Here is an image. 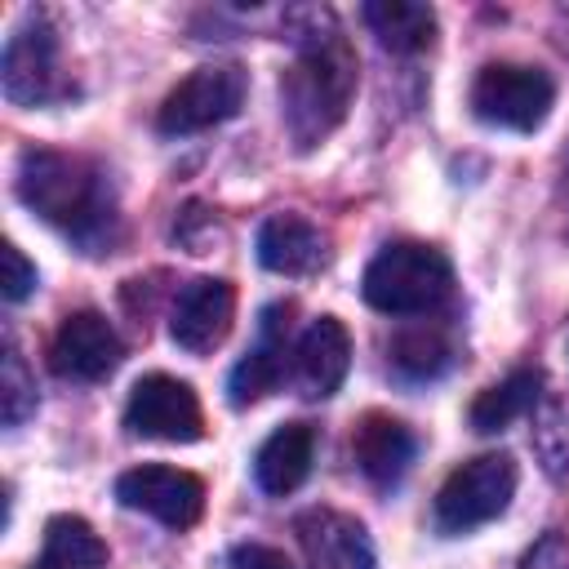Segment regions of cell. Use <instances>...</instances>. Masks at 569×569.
I'll return each mask as SVG.
<instances>
[{
    "mask_svg": "<svg viewBox=\"0 0 569 569\" xmlns=\"http://www.w3.org/2000/svg\"><path fill=\"white\" fill-rule=\"evenodd\" d=\"M231 320H236V289H231V280L200 276V280L182 284V293L173 302V316H169V333H173V342L182 351L204 356V351H213L227 338Z\"/></svg>",
    "mask_w": 569,
    "mask_h": 569,
    "instance_id": "obj_11",
    "label": "cell"
},
{
    "mask_svg": "<svg viewBox=\"0 0 569 569\" xmlns=\"http://www.w3.org/2000/svg\"><path fill=\"white\" fill-rule=\"evenodd\" d=\"M258 262L276 276H311L325 267V236L298 213H271L258 227Z\"/></svg>",
    "mask_w": 569,
    "mask_h": 569,
    "instance_id": "obj_16",
    "label": "cell"
},
{
    "mask_svg": "<svg viewBox=\"0 0 569 569\" xmlns=\"http://www.w3.org/2000/svg\"><path fill=\"white\" fill-rule=\"evenodd\" d=\"M551 102H556L551 76L529 62H489L471 84L476 120L511 133H533L551 116Z\"/></svg>",
    "mask_w": 569,
    "mask_h": 569,
    "instance_id": "obj_4",
    "label": "cell"
},
{
    "mask_svg": "<svg viewBox=\"0 0 569 569\" xmlns=\"http://www.w3.org/2000/svg\"><path fill=\"white\" fill-rule=\"evenodd\" d=\"M311 458H316V427L311 422H284L262 440V449L253 458V480L262 493L284 498L311 476Z\"/></svg>",
    "mask_w": 569,
    "mask_h": 569,
    "instance_id": "obj_17",
    "label": "cell"
},
{
    "mask_svg": "<svg viewBox=\"0 0 569 569\" xmlns=\"http://www.w3.org/2000/svg\"><path fill=\"white\" fill-rule=\"evenodd\" d=\"M289 31L302 44V53L280 80V107H284V129L293 147L311 151L342 124L356 98V53L342 40L329 9L289 13Z\"/></svg>",
    "mask_w": 569,
    "mask_h": 569,
    "instance_id": "obj_1",
    "label": "cell"
},
{
    "mask_svg": "<svg viewBox=\"0 0 569 569\" xmlns=\"http://www.w3.org/2000/svg\"><path fill=\"white\" fill-rule=\"evenodd\" d=\"M538 396H542V373L538 369H516V373H507L502 382H493V387H485L476 400H471V427L476 431H502V427H511L516 418H525L533 405H538Z\"/></svg>",
    "mask_w": 569,
    "mask_h": 569,
    "instance_id": "obj_19",
    "label": "cell"
},
{
    "mask_svg": "<svg viewBox=\"0 0 569 569\" xmlns=\"http://www.w3.org/2000/svg\"><path fill=\"white\" fill-rule=\"evenodd\" d=\"M244 89H249L244 67H236V62H204V67H196L187 80H178L164 93V102L156 111V129L169 133V138L213 129V124L231 120L244 107Z\"/></svg>",
    "mask_w": 569,
    "mask_h": 569,
    "instance_id": "obj_5",
    "label": "cell"
},
{
    "mask_svg": "<svg viewBox=\"0 0 569 569\" xmlns=\"http://www.w3.org/2000/svg\"><path fill=\"white\" fill-rule=\"evenodd\" d=\"M116 498L129 511H142L169 529H191L204 511V480L182 471V467H164V462H142L129 467L116 480Z\"/></svg>",
    "mask_w": 569,
    "mask_h": 569,
    "instance_id": "obj_8",
    "label": "cell"
},
{
    "mask_svg": "<svg viewBox=\"0 0 569 569\" xmlns=\"http://www.w3.org/2000/svg\"><path fill=\"white\" fill-rule=\"evenodd\" d=\"M453 360V347L440 329H405L391 338V369L405 378V382H427V378H440Z\"/></svg>",
    "mask_w": 569,
    "mask_h": 569,
    "instance_id": "obj_21",
    "label": "cell"
},
{
    "mask_svg": "<svg viewBox=\"0 0 569 569\" xmlns=\"http://www.w3.org/2000/svg\"><path fill=\"white\" fill-rule=\"evenodd\" d=\"M516 493V462L511 453H480L449 471L436 493V525L445 533H467L507 511Z\"/></svg>",
    "mask_w": 569,
    "mask_h": 569,
    "instance_id": "obj_6",
    "label": "cell"
},
{
    "mask_svg": "<svg viewBox=\"0 0 569 569\" xmlns=\"http://www.w3.org/2000/svg\"><path fill=\"white\" fill-rule=\"evenodd\" d=\"M413 431L391 413H365L351 431V458L373 485H396L413 462Z\"/></svg>",
    "mask_w": 569,
    "mask_h": 569,
    "instance_id": "obj_15",
    "label": "cell"
},
{
    "mask_svg": "<svg viewBox=\"0 0 569 569\" xmlns=\"http://www.w3.org/2000/svg\"><path fill=\"white\" fill-rule=\"evenodd\" d=\"M453 289V267L436 244L422 240H391L365 267L360 293L382 316H427Z\"/></svg>",
    "mask_w": 569,
    "mask_h": 569,
    "instance_id": "obj_3",
    "label": "cell"
},
{
    "mask_svg": "<svg viewBox=\"0 0 569 569\" xmlns=\"http://www.w3.org/2000/svg\"><path fill=\"white\" fill-rule=\"evenodd\" d=\"M18 196L22 204L84 244L89 253H102L116 240V196L111 182L98 164L84 156L49 151V147H27L18 160Z\"/></svg>",
    "mask_w": 569,
    "mask_h": 569,
    "instance_id": "obj_2",
    "label": "cell"
},
{
    "mask_svg": "<svg viewBox=\"0 0 569 569\" xmlns=\"http://www.w3.org/2000/svg\"><path fill=\"white\" fill-rule=\"evenodd\" d=\"M289 311H293L289 302H276V307L262 311L258 342L249 347V356L227 378L231 405H253L258 396H267L284 378V360H289Z\"/></svg>",
    "mask_w": 569,
    "mask_h": 569,
    "instance_id": "obj_14",
    "label": "cell"
},
{
    "mask_svg": "<svg viewBox=\"0 0 569 569\" xmlns=\"http://www.w3.org/2000/svg\"><path fill=\"white\" fill-rule=\"evenodd\" d=\"M231 569H289V560L267 542H240L231 547Z\"/></svg>",
    "mask_w": 569,
    "mask_h": 569,
    "instance_id": "obj_24",
    "label": "cell"
},
{
    "mask_svg": "<svg viewBox=\"0 0 569 569\" xmlns=\"http://www.w3.org/2000/svg\"><path fill=\"white\" fill-rule=\"evenodd\" d=\"M31 569H49V565H44V560H40V565H31Z\"/></svg>",
    "mask_w": 569,
    "mask_h": 569,
    "instance_id": "obj_25",
    "label": "cell"
},
{
    "mask_svg": "<svg viewBox=\"0 0 569 569\" xmlns=\"http://www.w3.org/2000/svg\"><path fill=\"white\" fill-rule=\"evenodd\" d=\"M0 267H4L0 293H4L9 302H22V298L36 289V262H27V253H22L18 244H4V249H0Z\"/></svg>",
    "mask_w": 569,
    "mask_h": 569,
    "instance_id": "obj_23",
    "label": "cell"
},
{
    "mask_svg": "<svg viewBox=\"0 0 569 569\" xmlns=\"http://www.w3.org/2000/svg\"><path fill=\"white\" fill-rule=\"evenodd\" d=\"M0 405H4V422L9 427H18L31 409H36V382H31V373H27V365H22V356H18V347H13V338L4 342V369H0Z\"/></svg>",
    "mask_w": 569,
    "mask_h": 569,
    "instance_id": "obj_22",
    "label": "cell"
},
{
    "mask_svg": "<svg viewBox=\"0 0 569 569\" xmlns=\"http://www.w3.org/2000/svg\"><path fill=\"white\" fill-rule=\"evenodd\" d=\"M347 369H351V338H347L342 320H333V316L311 320L293 342V382H298V391L311 396V400H325L342 387Z\"/></svg>",
    "mask_w": 569,
    "mask_h": 569,
    "instance_id": "obj_13",
    "label": "cell"
},
{
    "mask_svg": "<svg viewBox=\"0 0 569 569\" xmlns=\"http://www.w3.org/2000/svg\"><path fill=\"white\" fill-rule=\"evenodd\" d=\"M360 13L369 31L382 40V49L391 53H422L436 36V13L431 4H418V0H369Z\"/></svg>",
    "mask_w": 569,
    "mask_h": 569,
    "instance_id": "obj_18",
    "label": "cell"
},
{
    "mask_svg": "<svg viewBox=\"0 0 569 569\" xmlns=\"http://www.w3.org/2000/svg\"><path fill=\"white\" fill-rule=\"evenodd\" d=\"M0 89L18 107H40L62 89L58 84V36L40 13L13 27V36L4 40Z\"/></svg>",
    "mask_w": 569,
    "mask_h": 569,
    "instance_id": "obj_9",
    "label": "cell"
},
{
    "mask_svg": "<svg viewBox=\"0 0 569 569\" xmlns=\"http://www.w3.org/2000/svg\"><path fill=\"white\" fill-rule=\"evenodd\" d=\"M124 427L142 440L191 445L204 436V413L196 391L173 373H142L124 405Z\"/></svg>",
    "mask_w": 569,
    "mask_h": 569,
    "instance_id": "obj_7",
    "label": "cell"
},
{
    "mask_svg": "<svg viewBox=\"0 0 569 569\" xmlns=\"http://www.w3.org/2000/svg\"><path fill=\"white\" fill-rule=\"evenodd\" d=\"M49 569H102L107 565V542L93 533L89 520L80 516H53L44 525V556Z\"/></svg>",
    "mask_w": 569,
    "mask_h": 569,
    "instance_id": "obj_20",
    "label": "cell"
},
{
    "mask_svg": "<svg viewBox=\"0 0 569 569\" xmlns=\"http://www.w3.org/2000/svg\"><path fill=\"white\" fill-rule=\"evenodd\" d=\"M124 347H120V333L111 329V320L102 311H71L62 316L53 342H49V365L58 378H71V382H102L116 365H120Z\"/></svg>",
    "mask_w": 569,
    "mask_h": 569,
    "instance_id": "obj_10",
    "label": "cell"
},
{
    "mask_svg": "<svg viewBox=\"0 0 569 569\" xmlns=\"http://www.w3.org/2000/svg\"><path fill=\"white\" fill-rule=\"evenodd\" d=\"M307 569H373V542L365 525L333 507H311L293 520Z\"/></svg>",
    "mask_w": 569,
    "mask_h": 569,
    "instance_id": "obj_12",
    "label": "cell"
}]
</instances>
